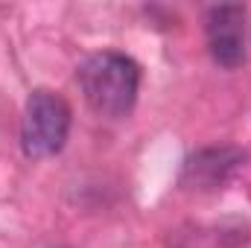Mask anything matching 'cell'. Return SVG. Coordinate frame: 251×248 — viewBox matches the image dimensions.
Here are the masks:
<instances>
[{"instance_id":"obj_3","label":"cell","mask_w":251,"mask_h":248,"mask_svg":"<svg viewBox=\"0 0 251 248\" xmlns=\"http://www.w3.org/2000/svg\"><path fill=\"white\" fill-rule=\"evenodd\" d=\"M207 44L213 62L228 70L246 62V9L213 6L207 12Z\"/></svg>"},{"instance_id":"obj_1","label":"cell","mask_w":251,"mask_h":248,"mask_svg":"<svg viewBox=\"0 0 251 248\" xmlns=\"http://www.w3.org/2000/svg\"><path fill=\"white\" fill-rule=\"evenodd\" d=\"M76 79L100 117H126L140 91V67L123 53H94L79 64Z\"/></svg>"},{"instance_id":"obj_4","label":"cell","mask_w":251,"mask_h":248,"mask_svg":"<svg viewBox=\"0 0 251 248\" xmlns=\"http://www.w3.org/2000/svg\"><path fill=\"white\" fill-rule=\"evenodd\" d=\"M240 161L243 155L237 149H201L184 164V184H193L199 190L222 187L240 167Z\"/></svg>"},{"instance_id":"obj_2","label":"cell","mask_w":251,"mask_h":248,"mask_svg":"<svg viewBox=\"0 0 251 248\" xmlns=\"http://www.w3.org/2000/svg\"><path fill=\"white\" fill-rule=\"evenodd\" d=\"M70 134V105L62 94L50 88H35L26 97L21 120V149L26 158L41 161L59 155Z\"/></svg>"}]
</instances>
